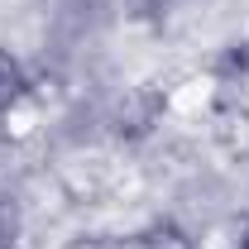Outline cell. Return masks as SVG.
<instances>
[{
    "label": "cell",
    "instance_id": "2",
    "mask_svg": "<svg viewBox=\"0 0 249 249\" xmlns=\"http://www.w3.org/2000/svg\"><path fill=\"white\" fill-rule=\"evenodd\" d=\"M139 249H196V245L187 240L182 230H173V225H158V230H149V235L139 240Z\"/></svg>",
    "mask_w": 249,
    "mask_h": 249
},
{
    "label": "cell",
    "instance_id": "1",
    "mask_svg": "<svg viewBox=\"0 0 249 249\" xmlns=\"http://www.w3.org/2000/svg\"><path fill=\"white\" fill-rule=\"evenodd\" d=\"M19 91H24L19 67H15V58H5V53H0V110H10V106L19 101Z\"/></svg>",
    "mask_w": 249,
    "mask_h": 249
}]
</instances>
